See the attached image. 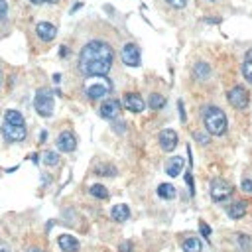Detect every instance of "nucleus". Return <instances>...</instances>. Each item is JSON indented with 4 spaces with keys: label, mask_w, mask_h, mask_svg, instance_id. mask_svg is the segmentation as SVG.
I'll use <instances>...</instances> for the list:
<instances>
[{
    "label": "nucleus",
    "mask_w": 252,
    "mask_h": 252,
    "mask_svg": "<svg viewBox=\"0 0 252 252\" xmlns=\"http://www.w3.org/2000/svg\"><path fill=\"white\" fill-rule=\"evenodd\" d=\"M112 59H114V51L106 42H101V40L87 42L79 53V71L85 77L106 75L110 71Z\"/></svg>",
    "instance_id": "nucleus-1"
},
{
    "label": "nucleus",
    "mask_w": 252,
    "mask_h": 252,
    "mask_svg": "<svg viewBox=\"0 0 252 252\" xmlns=\"http://www.w3.org/2000/svg\"><path fill=\"white\" fill-rule=\"evenodd\" d=\"M203 122L207 126L209 134H213V136H223L227 132V126H228L227 114L219 106H207L203 112Z\"/></svg>",
    "instance_id": "nucleus-2"
},
{
    "label": "nucleus",
    "mask_w": 252,
    "mask_h": 252,
    "mask_svg": "<svg viewBox=\"0 0 252 252\" xmlns=\"http://www.w3.org/2000/svg\"><path fill=\"white\" fill-rule=\"evenodd\" d=\"M83 91H85L87 99H91V101L104 99L106 95H110L112 83H110V79H106V75H93V77H87Z\"/></svg>",
    "instance_id": "nucleus-3"
},
{
    "label": "nucleus",
    "mask_w": 252,
    "mask_h": 252,
    "mask_svg": "<svg viewBox=\"0 0 252 252\" xmlns=\"http://www.w3.org/2000/svg\"><path fill=\"white\" fill-rule=\"evenodd\" d=\"M34 108L40 116H51L53 114V93L50 89H40L34 99Z\"/></svg>",
    "instance_id": "nucleus-4"
},
{
    "label": "nucleus",
    "mask_w": 252,
    "mask_h": 252,
    "mask_svg": "<svg viewBox=\"0 0 252 252\" xmlns=\"http://www.w3.org/2000/svg\"><path fill=\"white\" fill-rule=\"evenodd\" d=\"M227 99H228V102L234 106V108H238V110H244L246 106H248V102H250V97H248V91L244 89V87H232L228 93H227Z\"/></svg>",
    "instance_id": "nucleus-5"
},
{
    "label": "nucleus",
    "mask_w": 252,
    "mask_h": 252,
    "mask_svg": "<svg viewBox=\"0 0 252 252\" xmlns=\"http://www.w3.org/2000/svg\"><path fill=\"white\" fill-rule=\"evenodd\" d=\"M28 130L26 126H20V124H12V122H6L2 124V136L8 140V142H22L26 138Z\"/></svg>",
    "instance_id": "nucleus-6"
},
{
    "label": "nucleus",
    "mask_w": 252,
    "mask_h": 252,
    "mask_svg": "<svg viewBox=\"0 0 252 252\" xmlns=\"http://www.w3.org/2000/svg\"><path fill=\"white\" fill-rule=\"evenodd\" d=\"M122 61L128 65V67H140V63H142L140 48L136 44H126L122 48Z\"/></svg>",
    "instance_id": "nucleus-7"
},
{
    "label": "nucleus",
    "mask_w": 252,
    "mask_h": 252,
    "mask_svg": "<svg viewBox=\"0 0 252 252\" xmlns=\"http://www.w3.org/2000/svg\"><path fill=\"white\" fill-rule=\"evenodd\" d=\"M230 193H232V187L225 179H213L211 181V197H213V201L223 203L225 199H228Z\"/></svg>",
    "instance_id": "nucleus-8"
},
{
    "label": "nucleus",
    "mask_w": 252,
    "mask_h": 252,
    "mask_svg": "<svg viewBox=\"0 0 252 252\" xmlns=\"http://www.w3.org/2000/svg\"><path fill=\"white\" fill-rule=\"evenodd\" d=\"M118 112H120V101H116V99H106V101H102V104H101V108H99V114H101L102 118H106V120H114V118L118 116Z\"/></svg>",
    "instance_id": "nucleus-9"
},
{
    "label": "nucleus",
    "mask_w": 252,
    "mask_h": 252,
    "mask_svg": "<svg viewBox=\"0 0 252 252\" xmlns=\"http://www.w3.org/2000/svg\"><path fill=\"white\" fill-rule=\"evenodd\" d=\"M160 146L164 152H174L177 148V134L172 128H166L160 132Z\"/></svg>",
    "instance_id": "nucleus-10"
},
{
    "label": "nucleus",
    "mask_w": 252,
    "mask_h": 252,
    "mask_svg": "<svg viewBox=\"0 0 252 252\" xmlns=\"http://www.w3.org/2000/svg\"><path fill=\"white\" fill-rule=\"evenodd\" d=\"M75 148H77V140H75V136H73L69 130H65V132H61V134L57 136V150H59V152L71 154Z\"/></svg>",
    "instance_id": "nucleus-11"
},
{
    "label": "nucleus",
    "mask_w": 252,
    "mask_h": 252,
    "mask_svg": "<svg viewBox=\"0 0 252 252\" xmlns=\"http://www.w3.org/2000/svg\"><path fill=\"white\" fill-rule=\"evenodd\" d=\"M36 34H38V38H40L42 42H51V40H55L57 30H55V26L50 24V22H40V24L36 26Z\"/></svg>",
    "instance_id": "nucleus-12"
},
{
    "label": "nucleus",
    "mask_w": 252,
    "mask_h": 252,
    "mask_svg": "<svg viewBox=\"0 0 252 252\" xmlns=\"http://www.w3.org/2000/svg\"><path fill=\"white\" fill-rule=\"evenodd\" d=\"M183 166H185V160H183L181 156H174V158H170L168 164H166V174H168L170 177H177V176L183 172Z\"/></svg>",
    "instance_id": "nucleus-13"
},
{
    "label": "nucleus",
    "mask_w": 252,
    "mask_h": 252,
    "mask_svg": "<svg viewBox=\"0 0 252 252\" xmlns=\"http://www.w3.org/2000/svg\"><path fill=\"white\" fill-rule=\"evenodd\" d=\"M124 106L128 108L130 112H142L144 110V101H142V97L140 95H136V93H128L124 97Z\"/></svg>",
    "instance_id": "nucleus-14"
},
{
    "label": "nucleus",
    "mask_w": 252,
    "mask_h": 252,
    "mask_svg": "<svg viewBox=\"0 0 252 252\" xmlns=\"http://www.w3.org/2000/svg\"><path fill=\"white\" fill-rule=\"evenodd\" d=\"M57 244H59V248L63 252H77L79 250V240L75 236H71V234H59Z\"/></svg>",
    "instance_id": "nucleus-15"
},
{
    "label": "nucleus",
    "mask_w": 252,
    "mask_h": 252,
    "mask_svg": "<svg viewBox=\"0 0 252 252\" xmlns=\"http://www.w3.org/2000/svg\"><path fill=\"white\" fill-rule=\"evenodd\" d=\"M110 217H112V221H118V223L128 221V217H130L128 205H114L112 211H110Z\"/></svg>",
    "instance_id": "nucleus-16"
},
{
    "label": "nucleus",
    "mask_w": 252,
    "mask_h": 252,
    "mask_svg": "<svg viewBox=\"0 0 252 252\" xmlns=\"http://www.w3.org/2000/svg\"><path fill=\"white\" fill-rule=\"evenodd\" d=\"M227 213H228V217H230V219H242V217H244V213H246V203L236 201V203L228 205Z\"/></svg>",
    "instance_id": "nucleus-17"
},
{
    "label": "nucleus",
    "mask_w": 252,
    "mask_h": 252,
    "mask_svg": "<svg viewBox=\"0 0 252 252\" xmlns=\"http://www.w3.org/2000/svg\"><path fill=\"white\" fill-rule=\"evenodd\" d=\"M181 246H183V252H201V248H203V244L197 236H187Z\"/></svg>",
    "instance_id": "nucleus-18"
},
{
    "label": "nucleus",
    "mask_w": 252,
    "mask_h": 252,
    "mask_svg": "<svg viewBox=\"0 0 252 252\" xmlns=\"http://www.w3.org/2000/svg\"><path fill=\"white\" fill-rule=\"evenodd\" d=\"M158 195H160L162 199H166V201H172V199H176L177 191H176V187H174L172 183H162V185L158 187Z\"/></svg>",
    "instance_id": "nucleus-19"
},
{
    "label": "nucleus",
    "mask_w": 252,
    "mask_h": 252,
    "mask_svg": "<svg viewBox=\"0 0 252 252\" xmlns=\"http://www.w3.org/2000/svg\"><path fill=\"white\" fill-rule=\"evenodd\" d=\"M195 75H197V79L207 81V79L211 77V67H209V63H205V61L197 63V65H195Z\"/></svg>",
    "instance_id": "nucleus-20"
},
{
    "label": "nucleus",
    "mask_w": 252,
    "mask_h": 252,
    "mask_svg": "<svg viewBox=\"0 0 252 252\" xmlns=\"http://www.w3.org/2000/svg\"><path fill=\"white\" fill-rule=\"evenodd\" d=\"M4 120H6V122H12V124L26 126V120H24V116H22L18 110H8V112L4 114Z\"/></svg>",
    "instance_id": "nucleus-21"
},
{
    "label": "nucleus",
    "mask_w": 252,
    "mask_h": 252,
    "mask_svg": "<svg viewBox=\"0 0 252 252\" xmlns=\"http://www.w3.org/2000/svg\"><path fill=\"white\" fill-rule=\"evenodd\" d=\"M89 193H91L93 197H97V199H108V189H106L104 185H101V183H95V185H91Z\"/></svg>",
    "instance_id": "nucleus-22"
},
{
    "label": "nucleus",
    "mask_w": 252,
    "mask_h": 252,
    "mask_svg": "<svg viewBox=\"0 0 252 252\" xmlns=\"http://www.w3.org/2000/svg\"><path fill=\"white\" fill-rule=\"evenodd\" d=\"M164 106H166V99H164L162 95H158V93L150 95V108L160 110V108H164Z\"/></svg>",
    "instance_id": "nucleus-23"
},
{
    "label": "nucleus",
    "mask_w": 252,
    "mask_h": 252,
    "mask_svg": "<svg viewBox=\"0 0 252 252\" xmlns=\"http://www.w3.org/2000/svg\"><path fill=\"white\" fill-rule=\"evenodd\" d=\"M46 166H57L59 164V156L53 152V150H48L46 154H44V160H42Z\"/></svg>",
    "instance_id": "nucleus-24"
},
{
    "label": "nucleus",
    "mask_w": 252,
    "mask_h": 252,
    "mask_svg": "<svg viewBox=\"0 0 252 252\" xmlns=\"http://www.w3.org/2000/svg\"><path fill=\"white\" fill-rule=\"evenodd\" d=\"M114 174H116V168L110 166V164H102V166L97 168V176H108V177H112Z\"/></svg>",
    "instance_id": "nucleus-25"
},
{
    "label": "nucleus",
    "mask_w": 252,
    "mask_h": 252,
    "mask_svg": "<svg viewBox=\"0 0 252 252\" xmlns=\"http://www.w3.org/2000/svg\"><path fill=\"white\" fill-rule=\"evenodd\" d=\"M238 246H240V250L250 252V250H252V240H250V236H246V234H238Z\"/></svg>",
    "instance_id": "nucleus-26"
},
{
    "label": "nucleus",
    "mask_w": 252,
    "mask_h": 252,
    "mask_svg": "<svg viewBox=\"0 0 252 252\" xmlns=\"http://www.w3.org/2000/svg\"><path fill=\"white\" fill-rule=\"evenodd\" d=\"M242 75L248 83H252V61H244L242 63Z\"/></svg>",
    "instance_id": "nucleus-27"
},
{
    "label": "nucleus",
    "mask_w": 252,
    "mask_h": 252,
    "mask_svg": "<svg viewBox=\"0 0 252 252\" xmlns=\"http://www.w3.org/2000/svg\"><path fill=\"white\" fill-rule=\"evenodd\" d=\"M132 242L130 240H124V242H120L118 244V252H132Z\"/></svg>",
    "instance_id": "nucleus-28"
},
{
    "label": "nucleus",
    "mask_w": 252,
    "mask_h": 252,
    "mask_svg": "<svg viewBox=\"0 0 252 252\" xmlns=\"http://www.w3.org/2000/svg\"><path fill=\"white\" fill-rule=\"evenodd\" d=\"M8 14V4H6V0H0V22H2Z\"/></svg>",
    "instance_id": "nucleus-29"
},
{
    "label": "nucleus",
    "mask_w": 252,
    "mask_h": 252,
    "mask_svg": "<svg viewBox=\"0 0 252 252\" xmlns=\"http://www.w3.org/2000/svg\"><path fill=\"white\" fill-rule=\"evenodd\" d=\"M166 2H168L170 6H174V8H185L187 0H166Z\"/></svg>",
    "instance_id": "nucleus-30"
},
{
    "label": "nucleus",
    "mask_w": 252,
    "mask_h": 252,
    "mask_svg": "<svg viewBox=\"0 0 252 252\" xmlns=\"http://www.w3.org/2000/svg\"><path fill=\"white\" fill-rule=\"evenodd\" d=\"M199 228H201V234H203V236L209 240V236H211V228H209V225L201 221V223H199Z\"/></svg>",
    "instance_id": "nucleus-31"
},
{
    "label": "nucleus",
    "mask_w": 252,
    "mask_h": 252,
    "mask_svg": "<svg viewBox=\"0 0 252 252\" xmlns=\"http://www.w3.org/2000/svg\"><path fill=\"white\" fill-rule=\"evenodd\" d=\"M242 189H244L246 193H250V191H252V179H248V177L242 179Z\"/></svg>",
    "instance_id": "nucleus-32"
},
{
    "label": "nucleus",
    "mask_w": 252,
    "mask_h": 252,
    "mask_svg": "<svg viewBox=\"0 0 252 252\" xmlns=\"http://www.w3.org/2000/svg\"><path fill=\"white\" fill-rule=\"evenodd\" d=\"M195 140H199L201 144H207V142H209V138H207L205 134H199V132H195Z\"/></svg>",
    "instance_id": "nucleus-33"
},
{
    "label": "nucleus",
    "mask_w": 252,
    "mask_h": 252,
    "mask_svg": "<svg viewBox=\"0 0 252 252\" xmlns=\"http://www.w3.org/2000/svg\"><path fill=\"white\" fill-rule=\"evenodd\" d=\"M177 106H179V116H181V120H185V110H183V102L179 101V102H177Z\"/></svg>",
    "instance_id": "nucleus-34"
},
{
    "label": "nucleus",
    "mask_w": 252,
    "mask_h": 252,
    "mask_svg": "<svg viewBox=\"0 0 252 252\" xmlns=\"http://www.w3.org/2000/svg\"><path fill=\"white\" fill-rule=\"evenodd\" d=\"M246 61H252V48H250L248 53H246Z\"/></svg>",
    "instance_id": "nucleus-35"
},
{
    "label": "nucleus",
    "mask_w": 252,
    "mask_h": 252,
    "mask_svg": "<svg viewBox=\"0 0 252 252\" xmlns=\"http://www.w3.org/2000/svg\"><path fill=\"white\" fill-rule=\"evenodd\" d=\"M59 81H61V75H59V73H57V75H53V83H59Z\"/></svg>",
    "instance_id": "nucleus-36"
},
{
    "label": "nucleus",
    "mask_w": 252,
    "mask_h": 252,
    "mask_svg": "<svg viewBox=\"0 0 252 252\" xmlns=\"http://www.w3.org/2000/svg\"><path fill=\"white\" fill-rule=\"evenodd\" d=\"M32 4H44V0H30Z\"/></svg>",
    "instance_id": "nucleus-37"
},
{
    "label": "nucleus",
    "mask_w": 252,
    "mask_h": 252,
    "mask_svg": "<svg viewBox=\"0 0 252 252\" xmlns=\"http://www.w3.org/2000/svg\"><path fill=\"white\" fill-rule=\"evenodd\" d=\"M44 2H50V4H57L59 0H44Z\"/></svg>",
    "instance_id": "nucleus-38"
},
{
    "label": "nucleus",
    "mask_w": 252,
    "mask_h": 252,
    "mask_svg": "<svg viewBox=\"0 0 252 252\" xmlns=\"http://www.w3.org/2000/svg\"><path fill=\"white\" fill-rule=\"evenodd\" d=\"M28 252H44V250H42V248H30Z\"/></svg>",
    "instance_id": "nucleus-39"
},
{
    "label": "nucleus",
    "mask_w": 252,
    "mask_h": 252,
    "mask_svg": "<svg viewBox=\"0 0 252 252\" xmlns=\"http://www.w3.org/2000/svg\"><path fill=\"white\" fill-rule=\"evenodd\" d=\"M0 81H2V73H0Z\"/></svg>",
    "instance_id": "nucleus-40"
},
{
    "label": "nucleus",
    "mask_w": 252,
    "mask_h": 252,
    "mask_svg": "<svg viewBox=\"0 0 252 252\" xmlns=\"http://www.w3.org/2000/svg\"><path fill=\"white\" fill-rule=\"evenodd\" d=\"M0 252H8V250H0Z\"/></svg>",
    "instance_id": "nucleus-41"
},
{
    "label": "nucleus",
    "mask_w": 252,
    "mask_h": 252,
    "mask_svg": "<svg viewBox=\"0 0 252 252\" xmlns=\"http://www.w3.org/2000/svg\"><path fill=\"white\" fill-rule=\"evenodd\" d=\"M209 2H213V0H209Z\"/></svg>",
    "instance_id": "nucleus-42"
}]
</instances>
